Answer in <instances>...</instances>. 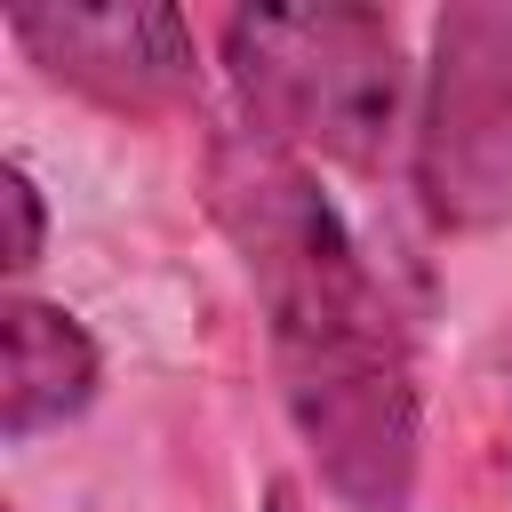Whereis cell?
Masks as SVG:
<instances>
[{"label": "cell", "mask_w": 512, "mask_h": 512, "mask_svg": "<svg viewBox=\"0 0 512 512\" xmlns=\"http://www.w3.org/2000/svg\"><path fill=\"white\" fill-rule=\"evenodd\" d=\"M8 40L72 96L104 112H168L192 96V24L160 0L104 8H8Z\"/></svg>", "instance_id": "obj_4"}, {"label": "cell", "mask_w": 512, "mask_h": 512, "mask_svg": "<svg viewBox=\"0 0 512 512\" xmlns=\"http://www.w3.org/2000/svg\"><path fill=\"white\" fill-rule=\"evenodd\" d=\"M0 344H8V384H0V432L8 440H32L48 424H72L96 400V384H104V352H96V336L64 304L8 296Z\"/></svg>", "instance_id": "obj_5"}, {"label": "cell", "mask_w": 512, "mask_h": 512, "mask_svg": "<svg viewBox=\"0 0 512 512\" xmlns=\"http://www.w3.org/2000/svg\"><path fill=\"white\" fill-rule=\"evenodd\" d=\"M416 192L440 232H488L512 216V0H456L432 24Z\"/></svg>", "instance_id": "obj_3"}, {"label": "cell", "mask_w": 512, "mask_h": 512, "mask_svg": "<svg viewBox=\"0 0 512 512\" xmlns=\"http://www.w3.org/2000/svg\"><path fill=\"white\" fill-rule=\"evenodd\" d=\"M208 208L256 288L304 464L344 512H408L424 464V392L368 248L352 240L320 176L248 128L216 144Z\"/></svg>", "instance_id": "obj_1"}, {"label": "cell", "mask_w": 512, "mask_h": 512, "mask_svg": "<svg viewBox=\"0 0 512 512\" xmlns=\"http://www.w3.org/2000/svg\"><path fill=\"white\" fill-rule=\"evenodd\" d=\"M224 72L240 96V128L296 152L304 168L312 160L376 168L400 128V96H408L392 16L352 8V0L232 8L224 16Z\"/></svg>", "instance_id": "obj_2"}, {"label": "cell", "mask_w": 512, "mask_h": 512, "mask_svg": "<svg viewBox=\"0 0 512 512\" xmlns=\"http://www.w3.org/2000/svg\"><path fill=\"white\" fill-rule=\"evenodd\" d=\"M0 216H8L0 264H8V272H32V264H40V240H48V208H40V184L24 176V160L0 168Z\"/></svg>", "instance_id": "obj_6"}]
</instances>
